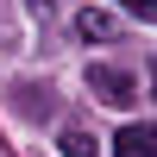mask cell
Returning a JSON list of instances; mask_svg holds the SVG:
<instances>
[{
	"label": "cell",
	"instance_id": "3",
	"mask_svg": "<svg viewBox=\"0 0 157 157\" xmlns=\"http://www.w3.org/2000/svg\"><path fill=\"white\" fill-rule=\"evenodd\" d=\"M75 32H82L88 44H94V38H113V32H120V19H113V13H94V6H88L82 19H75Z\"/></svg>",
	"mask_w": 157,
	"mask_h": 157
},
{
	"label": "cell",
	"instance_id": "4",
	"mask_svg": "<svg viewBox=\"0 0 157 157\" xmlns=\"http://www.w3.org/2000/svg\"><path fill=\"white\" fill-rule=\"evenodd\" d=\"M57 151H63V157H94V151H101V138H94V132H82V126H69V132L57 138Z\"/></svg>",
	"mask_w": 157,
	"mask_h": 157
},
{
	"label": "cell",
	"instance_id": "5",
	"mask_svg": "<svg viewBox=\"0 0 157 157\" xmlns=\"http://www.w3.org/2000/svg\"><path fill=\"white\" fill-rule=\"evenodd\" d=\"M126 13H145V19H157V0H120Z\"/></svg>",
	"mask_w": 157,
	"mask_h": 157
},
{
	"label": "cell",
	"instance_id": "2",
	"mask_svg": "<svg viewBox=\"0 0 157 157\" xmlns=\"http://www.w3.org/2000/svg\"><path fill=\"white\" fill-rule=\"evenodd\" d=\"M113 157H157V120H145V126H126V132L113 138Z\"/></svg>",
	"mask_w": 157,
	"mask_h": 157
},
{
	"label": "cell",
	"instance_id": "1",
	"mask_svg": "<svg viewBox=\"0 0 157 157\" xmlns=\"http://www.w3.org/2000/svg\"><path fill=\"white\" fill-rule=\"evenodd\" d=\"M88 94L107 101V107H132L138 101V75L120 69V63H88Z\"/></svg>",
	"mask_w": 157,
	"mask_h": 157
}]
</instances>
